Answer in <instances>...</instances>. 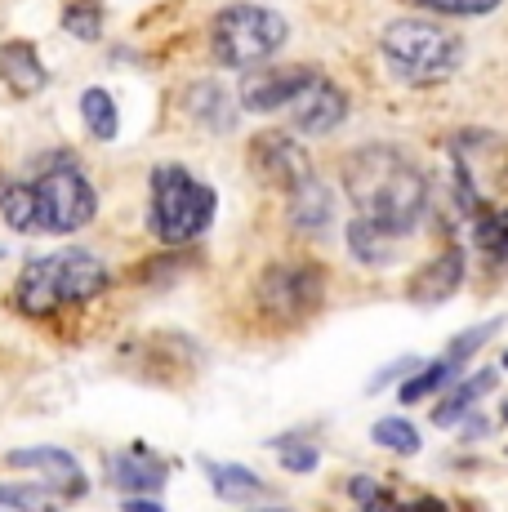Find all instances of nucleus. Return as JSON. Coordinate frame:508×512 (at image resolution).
I'll use <instances>...</instances> for the list:
<instances>
[{"mask_svg": "<svg viewBox=\"0 0 508 512\" xmlns=\"http://www.w3.org/2000/svg\"><path fill=\"white\" fill-rule=\"evenodd\" d=\"M344 192L353 219H366L388 236L406 241L428 210V179L402 147L366 143L344 156Z\"/></svg>", "mask_w": 508, "mask_h": 512, "instance_id": "1", "label": "nucleus"}, {"mask_svg": "<svg viewBox=\"0 0 508 512\" xmlns=\"http://www.w3.org/2000/svg\"><path fill=\"white\" fill-rule=\"evenodd\" d=\"M107 285H112V268H107L99 254L81 250V245H67V250L41 254V259L27 263L18 272L14 290H9V303L23 317H50L58 308L94 303Z\"/></svg>", "mask_w": 508, "mask_h": 512, "instance_id": "2", "label": "nucleus"}, {"mask_svg": "<svg viewBox=\"0 0 508 512\" xmlns=\"http://www.w3.org/2000/svg\"><path fill=\"white\" fill-rule=\"evenodd\" d=\"M214 214H219V192L201 183L188 165L179 161H156L148 174V232L165 250H183V245L201 241L210 232Z\"/></svg>", "mask_w": 508, "mask_h": 512, "instance_id": "3", "label": "nucleus"}, {"mask_svg": "<svg viewBox=\"0 0 508 512\" xmlns=\"http://www.w3.org/2000/svg\"><path fill=\"white\" fill-rule=\"evenodd\" d=\"M32 187V210H36V232L50 236H72L90 228L99 214V192H94L90 174H85L76 152H50L36 161V170L27 174Z\"/></svg>", "mask_w": 508, "mask_h": 512, "instance_id": "4", "label": "nucleus"}, {"mask_svg": "<svg viewBox=\"0 0 508 512\" xmlns=\"http://www.w3.org/2000/svg\"><path fill=\"white\" fill-rule=\"evenodd\" d=\"M379 54H384L388 72L406 85H442L455 76L464 41L442 23L428 18H393L379 36Z\"/></svg>", "mask_w": 508, "mask_h": 512, "instance_id": "5", "label": "nucleus"}, {"mask_svg": "<svg viewBox=\"0 0 508 512\" xmlns=\"http://www.w3.org/2000/svg\"><path fill=\"white\" fill-rule=\"evenodd\" d=\"M286 41H290V23L268 5L237 0V5H223L210 18V54H214V63L232 67V72H259V67H268L286 49Z\"/></svg>", "mask_w": 508, "mask_h": 512, "instance_id": "6", "label": "nucleus"}, {"mask_svg": "<svg viewBox=\"0 0 508 512\" xmlns=\"http://www.w3.org/2000/svg\"><path fill=\"white\" fill-rule=\"evenodd\" d=\"M321 299H326V268L317 263H268L254 281V303L277 326H295V321L312 317Z\"/></svg>", "mask_w": 508, "mask_h": 512, "instance_id": "7", "label": "nucleus"}, {"mask_svg": "<svg viewBox=\"0 0 508 512\" xmlns=\"http://www.w3.org/2000/svg\"><path fill=\"white\" fill-rule=\"evenodd\" d=\"M246 165L250 174L272 192H295L299 183L312 179V156L308 147L295 139L290 130H259L246 143Z\"/></svg>", "mask_w": 508, "mask_h": 512, "instance_id": "8", "label": "nucleus"}, {"mask_svg": "<svg viewBox=\"0 0 508 512\" xmlns=\"http://www.w3.org/2000/svg\"><path fill=\"white\" fill-rule=\"evenodd\" d=\"M317 67L308 63H281V67H259V72H250L246 81H241L237 90V103L241 112H281V107H295V98L308 90L312 81H317Z\"/></svg>", "mask_w": 508, "mask_h": 512, "instance_id": "9", "label": "nucleus"}, {"mask_svg": "<svg viewBox=\"0 0 508 512\" xmlns=\"http://www.w3.org/2000/svg\"><path fill=\"white\" fill-rule=\"evenodd\" d=\"M504 321L495 317V321H482L477 330H464L459 339L451 343V348L442 352V357L433 361V366H424V370H415L410 379L402 383V401L410 406V401H424V397H433V392H446V388H455L459 379H464V366H468V357H473L477 348H482L486 339H491L495 330H500Z\"/></svg>", "mask_w": 508, "mask_h": 512, "instance_id": "10", "label": "nucleus"}, {"mask_svg": "<svg viewBox=\"0 0 508 512\" xmlns=\"http://www.w3.org/2000/svg\"><path fill=\"white\" fill-rule=\"evenodd\" d=\"M344 116H348V94L339 90L330 76H317V81L295 98V107H290V125H295L299 134H330L344 125Z\"/></svg>", "mask_w": 508, "mask_h": 512, "instance_id": "11", "label": "nucleus"}, {"mask_svg": "<svg viewBox=\"0 0 508 512\" xmlns=\"http://www.w3.org/2000/svg\"><path fill=\"white\" fill-rule=\"evenodd\" d=\"M5 459L14 468L41 472V477L50 481V490H58V495H67V499H81L85 486H90L81 464H76V455L72 450H63V446H23V450H9Z\"/></svg>", "mask_w": 508, "mask_h": 512, "instance_id": "12", "label": "nucleus"}, {"mask_svg": "<svg viewBox=\"0 0 508 512\" xmlns=\"http://www.w3.org/2000/svg\"><path fill=\"white\" fill-rule=\"evenodd\" d=\"M335 205H339L335 201V187L312 174L308 183H299L295 192L286 196V223L299 236H326L330 223H335Z\"/></svg>", "mask_w": 508, "mask_h": 512, "instance_id": "13", "label": "nucleus"}, {"mask_svg": "<svg viewBox=\"0 0 508 512\" xmlns=\"http://www.w3.org/2000/svg\"><path fill=\"white\" fill-rule=\"evenodd\" d=\"M0 85L14 98H36L50 85V67H45L41 49L32 41H0Z\"/></svg>", "mask_w": 508, "mask_h": 512, "instance_id": "14", "label": "nucleus"}, {"mask_svg": "<svg viewBox=\"0 0 508 512\" xmlns=\"http://www.w3.org/2000/svg\"><path fill=\"white\" fill-rule=\"evenodd\" d=\"M459 281H464V250H459V245H446L437 259H428L424 268L406 281V299L419 303V308H433V303L451 299L459 290Z\"/></svg>", "mask_w": 508, "mask_h": 512, "instance_id": "15", "label": "nucleus"}, {"mask_svg": "<svg viewBox=\"0 0 508 512\" xmlns=\"http://www.w3.org/2000/svg\"><path fill=\"white\" fill-rule=\"evenodd\" d=\"M237 98L223 90L219 81H192L183 90V112L197 130H210V134H228L237 125Z\"/></svg>", "mask_w": 508, "mask_h": 512, "instance_id": "16", "label": "nucleus"}, {"mask_svg": "<svg viewBox=\"0 0 508 512\" xmlns=\"http://www.w3.org/2000/svg\"><path fill=\"white\" fill-rule=\"evenodd\" d=\"M112 481L125 490L130 499L139 495H156V490H165V477H170V459H156L148 446H134V450H121V455H112Z\"/></svg>", "mask_w": 508, "mask_h": 512, "instance_id": "17", "label": "nucleus"}, {"mask_svg": "<svg viewBox=\"0 0 508 512\" xmlns=\"http://www.w3.org/2000/svg\"><path fill=\"white\" fill-rule=\"evenodd\" d=\"M491 388H495V370L464 374V379H459L455 388H446V392H442V401L433 406V423H437V428H455V423L464 419L468 410H473Z\"/></svg>", "mask_w": 508, "mask_h": 512, "instance_id": "18", "label": "nucleus"}, {"mask_svg": "<svg viewBox=\"0 0 508 512\" xmlns=\"http://www.w3.org/2000/svg\"><path fill=\"white\" fill-rule=\"evenodd\" d=\"M205 477H210L214 495L228 499V504H254L268 490L259 472H250L246 464H205Z\"/></svg>", "mask_w": 508, "mask_h": 512, "instance_id": "19", "label": "nucleus"}, {"mask_svg": "<svg viewBox=\"0 0 508 512\" xmlns=\"http://www.w3.org/2000/svg\"><path fill=\"white\" fill-rule=\"evenodd\" d=\"M397 236H388L384 228H375V223L366 219H353L348 223V250H353L357 263H366V268H384V263H393L397 254Z\"/></svg>", "mask_w": 508, "mask_h": 512, "instance_id": "20", "label": "nucleus"}, {"mask_svg": "<svg viewBox=\"0 0 508 512\" xmlns=\"http://www.w3.org/2000/svg\"><path fill=\"white\" fill-rule=\"evenodd\" d=\"M81 125L99 143H112L116 134H121V107H116V98L107 94L103 85H90V90H81Z\"/></svg>", "mask_w": 508, "mask_h": 512, "instance_id": "21", "label": "nucleus"}, {"mask_svg": "<svg viewBox=\"0 0 508 512\" xmlns=\"http://www.w3.org/2000/svg\"><path fill=\"white\" fill-rule=\"evenodd\" d=\"M103 18H107L103 0H67L63 14H58V23H63L67 36L94 45V41H103Z\"/></svg>", "mask_w": 508, "mask_h": 512, "instance_id": "22", "label": "nucleus"}, {"mask_svg": "<svg viewBox=\"0 0 508 512\" xmlns=\"http://www.w3.org/2000/svg\"><path fill=\"white\" fill-rule=\"evenodd\" d=\"M0 219L14 232H36V210H32V187H27V179H0Z\"/></svg>", "mask_w": 508, "mask_h": 512, "instance_id": "23", "label": "nucleus"}, {"mask_svg": "<svg viewBox=\"0 0 508 512\" xmlns=\"http://www.w3.org/2000/svg\"><path fill=\"white\" fill-rule=\"evenodd\" d=\"M0 512H58V499L50 495V486L0 481Z\"/></svg>", "mask_w": 508, "mask_h": 512, "instance_id": "24", "label": "nucleus"}, {"mask_svg": "<svg viewBox=\"0 0 508 512\" xmlns=\"http://www.w3.org/2000/svg\"><path fill=\"white\" fill-rule=\"evenodd\" d=\"M370 437H375V446L397 450V455H415L419 450V428L406 419H379L375 428H370Z\"/></svg>", "mask_w": 508, "mask_h": 512, "instance_id": "25", "label": "nucleus"}, {"mask_svg": "<svg viewBox=\"0 0 508 512\" xmlns=\"http://www.w3.org/2000/svg\"><path fill=\"white\" fill-rule=\"evenodd\" d=\"M473 236L486 254H508V210H482L473 219Z\"/></svg>", "mask_w": 508, "mask_h": 512, "instance_id": "26", "label": "nucleus"}, {"mask_svg": "<svg viewBox=\"0 0 508 512\" xmlns=\"http://www.w3.org/2000/svg\"><path fill=\"white\" fill-rule=\"evenodd\" d=\"M348 499L361 508V512H393V495H388L384 481L375 477H353L348 481Z\"/></svg>", "mask_w": 508, "mask_h": 512, "instance_id": "27", "label": "nucleus"}, {"mask_svg": "<svg viewBox=\"0 0 508 512\" xmlns=\"http://www.w3.org/2000/svg\"><path fill=\"white\" fill-rule=\"evenodd\" d=\"M410 5L428 9V14H446V18H477V14L500 9L504 0H410Z\"/></svg>", "mask_w": 508, "mask_h": 512, "instance_id": "28", "label": "nucleus"}, {"mask_svg": "<svg viewBox=\"0 0 508 512\" xmlns=\"http://www.w3.org/2000/svg\"><path fill=\"white\" fill-rule=\"evenodd\" d=\"M277 455H281V468H286V472H312L321 464V450L304 446V441H299V446H281Z\"/></svg>", "mask_w": 508, "mask_h": 512, "instance_id": "29", "label": "nucleus"}, {"mask_svg": "<svg viewBox=\"0 0 508 512\" xmlns=\"http://www.w3.org/2000/svg\"><path fill=\"white\" fill-rule=\"evenodd\" d=\"M410 370H415V361H410V357H406V361H397V366H388V370L379 374L375 383H370V392H379V388H384V383H393L397 374H410Z\"/></svg>", "mask_w": 508, "mask_h": 512, "instance_id": "30", "label": "nucleus"}, {"mask_svg": "<svg viewBox=\"0 0 508 512\" xmlns=\"http://www.w3.org/2000/svg\"><path fill=\"white\" fill-rule=\"evenodd\" d=\"M402 512H446V504L442 499H415V504L402 508Z\"/></svg>", "mask_w": 508, "mask_h": 512, "instance_id": "31", "label": "nucleus"}, {"mask_svg": "<svg viewBox=\"0 0 508 512\" xmlns=\"http://www.w3.org/2000/svg\"><path fill=\"white\" fill-rule=\"evenodd\" d=\"M125 512H165V508L152 504V499H125Z\"/></svg>", "mask_w": 508, "mask_h": 512, "instance_id": "32", "label": "nucleus"}, {"mask_svg": "<svg viewBox=\"0 0 508 512\" xmlns=\"http://www.w3.org/2000/svg\"><path fill=\"white\" fill-rule=\"evenodd\" d=\"M263 512H286V508H263Z\"/></svg>", "mask_w": 508, "mask_h": 512, "instance_id": "33", "label": "nucleus"}, {"mask_svg": "<svg viewBox=\"0 0 508 512\" xmlns=\"http://www.w3.org/2000/svg\"><path fill=\"white\" fill-rule=\"evenodd\" d=\"M504 423H508V406H504Z\"/></svg>", "mask_w": 508, "mask_h": 512, "instance_id": "34", "label": "nucleus"}, {"mask_svg": "<svg viewBox=\"0 0 508 512\" xmlns=\"http://www.w3.org/2000/svg\"><path fill=\"white\" fill-rule=\"evenodd\" d=\"M504 366H508V352H504Z\"/></svg>", "mask_w": 508, "mask_h": 512, "instance_id": "35", "label": "nucleus"}]
</instances>
